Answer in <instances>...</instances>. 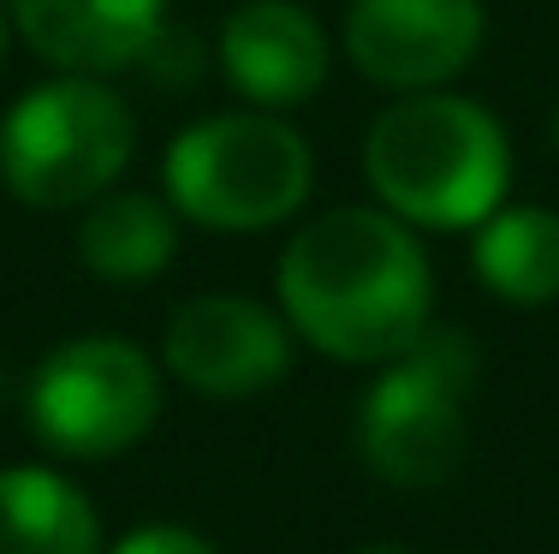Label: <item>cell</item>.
I'll list each match as a JSON object with an SVG mask.
<instances>
[{"label":"cell","mask_w":559,"mask_h":554,"mask_svg":"<svg viewBox=\"0 0 559 554\" xmlns=\"http://www.w3.org/2000/svg\"><path fill=\"white\" fill-rule=\"evenodd\" d=\"M7 43H12V12H7V0H0V60H7Z\"/></svg>","instance_id":"cell-15"},{"label":"cell","mask_w":559,"mask_h":554,"mask_svg":"<svg viewBox=\"0 0 559 554\" xmlns=\"http://www.w3.org/2000/svg\"><path fill=\"white\" fill-rule=\"evenodd\" d=\"M280 316L340 364H388L435 316V262L417 227L381 203H345L280 250Z\"/></svg>","instance_id":"cell-1"},{"label":"cell","mask_w":559,"mask_h":554,"mask_svg":"<svg viewBox=\"0 0 559 554\" xmlns=\"http://www.w3.org/2000/svg\"><path fill=\"white\" fill-rule=\"evenodd\" d=\"M364 179L405 227H483L512 185V143L483 102L452 90H411L369 126Z\"/></svg>","instance_id":"cell-2"},{"label":"cell","mask_w":559,"mask_h":554,"mask_svg":"<svg viewBox=\"0 0 559 554\" xmlns=\"http://www.w3.org/2000/svg\"><path fill=\"white\" fill-rule=\"evenodd\" d=\"M138 114L108 78L60 72L12 102L0 120V185L24 209H84L126 179Z\"/></svg>","instance_id":"cell-4"},{"label":"cell","mask_w":559,"mask_h":554,"mask_svg":"<svg viewBox=\"0 0 559 554\" xmlns=\"http://www.w3.org/2000/svg\"><path fill=\"white\" fill-rule=\"evenodd\" d=\"M108 554H221V549L209 543L203 531H191V524L155 519V524H138V531H126Z\"/></svg>","instance_id":"cell-14"},{"label":"cell","mask_w":559,"mask_h":554,"mask_svg":"<svg viewBox=\"0 0 559 554\" xmlns=\"http://www.w3.org/2000/svg\"><path fill=\"white\" fill-rule=\"evenodd\" d=\"M316 185L304 131L269 108H233L185 126L162 155V191L209 233H262L298 215Z\"/></svg>","instance_id":"cell-3"},{"label":"cell","mask_w":559,"mask_h":554,"mask_svg":"<svg viewBox=\"0 0 559 554\" xmlns=\"http://www.w3.org/2000/svg\"><path fill=\"white\" fill-rule=\"evenodd\" d=\"M352 554H411V549H399V543H369V549H352Z\"/></svg>","instance_id":"cell-16"},{"label":"cell","mask_w":559,"mask_h":554,"mask_svg":"<svg viewBox=\"0 0 559 554\" xmlns=\"http://www.w3.org/2000/svg\"><path fill=\"white\" fill-rule=\"evenodd\" d=\"M476 346L459 328H423L399 358L381 364L357 405L364 465L393 490H435L459 471L471 447Z\"/></svg>","instance_id":"cell-5"},{"label":"cell","mask_w":559,"mask_h":554,"mask_svg":"<svg viewBox=\"0 0 559 554\" xmlns=\"http://www.w3.org/2000/svg\"><path fill=\"white\" fill-rule=\"evenodd\" d=\"M221 72L250 108H304L328 84V31L304 0H245L221 24Z\"/></svg>","instance_id":"cell-9"},{"label":"cell","mask_w":559,"mask_h":554,"mask_svg":"<svg viewBox=\"0 0 559 554\" xmlns=\"http://www.w3.org/2000/svg\"><path fill=\"white\" fill-rule=\"evenodd\" d=\"M31 429L60 459H114L162 417V364L119 334H72L31 376Z\"/></svg>","instance_id":"cell-6"},{"label":"cell","mask_w":559,"mask_h":554,"mask_svg":"<svg viewBox=\"0 0 559 554\" xmlns=\"http://www.w3.org/2000/svg\"><path fill=\"white\" fill-rule=\"evenodd\" d=\"M488 36L483 0H352L345 7V55L369 84L411 96L447 90Z\"/></svg>","instance_id":"cell-8"},{"label":"cell","mask_w":559,"mask_h":554,"mask_svg":"<svg viewBox=\"0 0 559 554\" xmlns=\"http://www.w3.org/2000/svg\"><path fill=\"white\" fill-rule=\"evenodd\" d=\"M162 369L203 400H257L292 369V322L245 293H197L167 316Z\"/></svg>","instance_id":"cell-7"},{"label":"cell","mask_w":559,"mask_h":554,"mask_svg":"<svg viewBox=\"0 0 559 554\" xmlns=\"http://www.w3.org/2000/svg\"><path fill=\"white\" fill-rule=\"evenodd\" d=\"M476 281L500 298V305L536 310L559 298V215L542 203H518V209H495L476 227L471 245Z\"/></svg>","instance_id":"cell-13"},{"label":"cell","mask_w":559,"mask_h":554,"mask_svg":"<svg viewBox=\"0 0 559 554\" xmlns=\"http://www.w3.org/2000/svg\"><path fill=\"white\" fill-rule=\"evenodd\" d=\"M548 138H554V150H559V102H554V114H548Z\"/></svg>","instance_id":"cell-17"},{"label":"cell","mask_w":559,"mask_h":554,"mask_svg":"<svg viewBox=\"0 0 559 554\" xmlns=\"http://www.w3.org/2000/svg\"><path fill=\"white\" fill-rule=\"evenodd\" d=\"M12 31L55 72L114 78L143 66L167 31V0H7Z\"/></svg>","instance_id":"cell-10"},{"label":"cell","mask_w":559,"mask_h":554,"mask_svg":"<svg viewBox=\"0 0 559 554\" xmlns=\"http://www.w3.org/2000/svg\"><path fill=\"white\" fill-rule=\"evenodd\" d=\"M179 250V209L155 191H131L114 185L96 203H84L78 221V262L114 286H138L173 262Z\"/></svg>","instance_id":"cell-11"},{"label":"cell","mask_w":559,"mask_h":554,"mask_svg":"<svg viewBox=\"0 0 559 554\" xmlns=\"http://www.w3.org/2000/svg\"><path fill=\"white\" fill-rule=\"evenodd\" d=\"M0 554H102V512L48 465H0Z\"/></svg>","instance_id":"cell-12"}]
</instances>
